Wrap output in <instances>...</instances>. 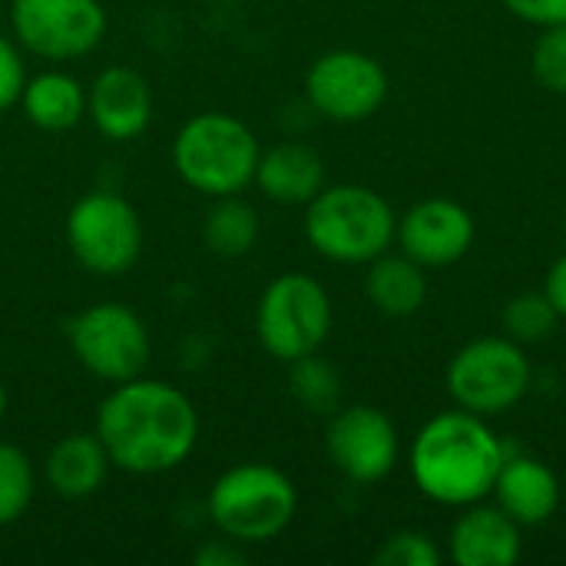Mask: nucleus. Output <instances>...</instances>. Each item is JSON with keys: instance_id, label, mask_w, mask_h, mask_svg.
I'll list each match as a JSON object with an SVG mask.
<instances>
[{"instance_id": "nucleus-6", "label": "nucleus", "mask_w": 566, "mask_h": 566, "mask_svg": "<svg viewBox=\"0 0 566 566\" xmlns=\"http://www.w3.org/2000/svg\"><path fill=\"white\" fill-rule=\"evenodd\" d=\"M332 332V298L325 285L305 272H285L259 298L255 335L279 361H295L325 345Z\"/></svg>"}, {"instance_id": "nucleus-5", "label": "nucleus", "mask_w": 566, "mask_h": 566, "mask_svg": "<svg viewBox=\"0 0 566 566\" xmlns=\"http://www.w3.org/2000/svg\"><path fill=\"white\" fill-rule=\"evenodd\" d=\"M206 511L222 537L242 547L269 544L295 521L298 491L272 464H239L212 484Z\"/></svg>"}, {"instance_id": "nucleus-18", "label": "nucleus", "mask_w": 566, "mask_h": 566, "mask_svg": "<svg viewBox=\"0 0 566 566\" xmlns=\"http://www.w3.org/2000/svg\"><path fill=\"white\" fill-rule=\"evenodd\" d=\"M109 468H113V461H109L103 441L96 438V431L66 434L50 448V454L43 461V478L56 497L86 501L106 484Z\"/></svg>"}, {"instance_id": "nucleus-17", "label": "nucleus", "mask_w": 566, "mask_h": 566, "mask_svg": "<svg viewBox=\"0 0 566 566\" xmlns=\"http://www.w3.org/2000/svg\"><path fill=\"white\" fill-rule=\"evenodd\" d=\"M255 186L269 202L308 206L325 189V163L305 143H279L259 156Z\"/></svg>"}, {"instance_id": "nucleus-25", "label": "nucleus", "mask_w": 566, "mask_h": 566, "mask_svg": "<svg viewBox=\"0 0 566 566\" xmlns=\"http://www.w3.org/2000/svg\"><path fill=\"white\" fill-rule=\"evenodd\" d=\"M531 70L551 93H566V23H551L534 43Z\"/></svg>"}, {"instance_id": "nucleus-10", "label": "nucleus", "mask_w": 566, "mask_h": 566, "mask_svg": "<svg viewBox=\"0 0 566 566\" xmlns=\"http://www.w3.org/2000/svg\"><path fill=\"white\" fill-rule=\"evenodd\" d=\"M10 27L20 50L43 60H80L106 36L99 0H13Z\"/></svg>"}, {"instance_id": "nucleus-22", "label": "nucleus", "mask_w": 566, "mask_h": 566, "mask_svg": "<svg viewBox=\"0 0 566 566\" xmlns=\"http://www.w3.org/2000/svg\"><path fill=\"white\" fill-rule=\"evenodd\" d=\"M289 391L308 415H335L342 408V378L318 352L289 361Z\"/></svg>"}, {"instance_id": "nucleus-14", "label": "nucleus", "mask_w": 566, "mask_h": 566, "mask_svg": "<svg viewBox=\"0 0 566 566\" xmlns=\"http://www.w3.org/2000/svg\"><path fill=\"white\" fill-rule=\"evenodd\" d=\"M86 116L106 139H136L153 119V90L143 73L129 66H106L86 90Z\"/></svg>"}, {"instance_id": "nucleus-15", "label": "nucleus", "mask_w": 566, "mask_h": 566, "mask_svg": "<svg viewBox=\"0 0 566 566\" xmlns=\"http://www.w3.org/2000/svg\"><path fill=\"white\" fill-rule=\"evenodd\" d=\"M491 494L497 497V507L521 527H537L551 521L560 504V484L554 471L544 461L531 454H511L507 448Z\"/></svg>"}, {"instance_id": "nucleus-28", "label": "nucleus", "mask_w": 566, "mask_h": 566, "mask_svg": "<svg viewBox=\"0 0 566 566\" xmlns=\"http://www.w3.org/2000/svg\"><path fill=\"white\" fill-rule=\"evenodd\" d=\"M504 7L534 27L566 23V0H504Z\"/></svg>"}, {"instance_id": "nucleus-30", "label": "nucleus", "mask_w": 566, "mask_h": 566, "mask_svg": "<svg viewBox=\"0 0 566 566\" xmlns=\"http://www.w3.org/2000/svg\"><path fill=\"white\" fill-rule=\"evenodd\" d=\"M547 298L554 302V308L560 312V318H566V255H560L547 275Z\"/></svg>"}, {"instance_id": "nucleus-3", "label": "nucleus", "mask_w": 566, "mask_h": 566, "mask_svg": "<svg viewBox=\"0 0 566 566\" xmlns=\"http://www.w3.org/2000/svg\"><path fill=\"white\" fill-rule=\"evenodd\" d=\"M255 133L229 113H199L172 139V166L179 179L209 196H239L255 182L259 166Z\"/></svg>"}, {"instance_id": "nucleus-7", "label": "nucleus", "mask_w": 566, "mask_h": 566, "mask_svg": "<svg viewBox=\"0 0 566 566\" xmlns=\"http://www.w3.org/2000/svg\"><path fill=\"white\" fill-rule=\"evenodd\" d=\"M66 342L73 358L106 385L139 378L153 352L146 322L119 302H96L76 312L66 322Z\"/></svg>"}, {"instance_id": "nucleus-26", "label": "nucleus", "mask_w": 566, "mask_h": 566, "mask_svg": "<svg viewBox=\"0 0 566 566\" xmlns=\"http://www.w3.org/2000/svg\"><path fill=\"white\" fill-rule=\"evenodd\" d=\"M378 566H438L441 564V551L438 544L421 534V531H398L391 534L378 554H375Z\"/></svg>"}, {"instance_id": "nucleus-1", "label": "nucleus", "mask_w": 566, "mask_h": 566, "mask_svg": "<svg viewBox=\"0 0 566 566\" xmlns=\"http://www.w3.org/2000/svg\"><path fill=\"white\" fill-rule=\"evenodd\" d=\"M93 431L113 468L149 478L189 461L199 441V415L186 391L139 375L113 385L99 401Z\"/></svg>"}, {"instance_id": "nucleus-19", "label": "nucleus", "mask_w": 566, "mask_h": 566, "mask_svg": "<svg viewBox=\"0 0 566 566\" xmlns=\"http://www.w3.org/2000/svg\"><path fill=\"white\" fill-rule=\"evenodd\" d=\"M20 106L36 129L66 133L86 116V90L76 76L63 70H43L36 76H27Z\"/></svg>"}, {"instance_id": "nucleus-9", "label": "nucleus", "mask_w": 566, "mask_h": 566, "mask_svg": "<svg viewBox=\"0 0 566 566\" xmlns=\"http://www.w3.org/2000/svg\"><path fill=\"white\" fill-rule=\"evenodd\" d=\"M531 361L514 338H478L448 365L451 398L481 418L511 411L531 388Z\"/></svg>"}, {"instance_id": "nucleus-13", "label": "nucleus", "mask_w": 566, "mask_h": 566, "mask_svg": "<svg viewBox=\"0 0 566 566\" xmlns=\"http://www.w3.org/2000/svg\"><path fill=\"white\" fill-rule=\"evenodd\" d=\"M401 249L418 265H451L468 255L474 242V219L454 199H424L411 206L395 229Z\"/></svg>"}, {"instance_id": "nucleus-27", "label": "nucleus", "mask_w": 566, "mask_h": 566, "mask_svg": "<svg viewBox=\"0 0 566 566\" xmlns=\"http://www.w3.org/2000/svg\"><path fill=\"white\" fill-rule=\"evenodd\" d=\"M23 83H27V66H23L20 43L0 33V113L20 103Z\"/></svg>"}, {"instance_id": "nucleus-29", "label": "nucleus", "mask_w": 566, "mask_h": 566, "mask_svg": "<svg viewBox=\"0 0 566 566\" xmlns=\"http://www.w3.org/2000/svg\"><path fill=\"white\" fill-rule=\"evenodd\" d=\"M242 564H245L242 544H235V541H229V537L206 541V544L196 551V566H242Z\"/></svg>"}, {"instance_id": "nucleus-21", "label": "nucleus", "mask_w": 566, "mask_h": 566, "mask_svg": "<svg viewBox=\"0 0 566 566\" xmlns=\"http://www.w3.org/2000/svg\"><path fill=\"white\" fill-rule=\"evenodd\" d=\"M202 242L219 259H242L259 242V212L239 196L212 199L202 219Z\"/></svg>"}, {"instance_id": "nucleus-4", "label": "nucleus", "mask_w": 566, "mask_h": 566, "mask_svg": "<svg viewBox=\"0 0 566 566\" xmlns=\"http://www.w3.org/2000/svg\"><path fill=\"white\" fill-rule=\"evenodd\" d=\"M398 219L385 196L368 186H325L305 212L308 245L342 265H361L388 252Z\"/></svg>"}, {"instance_id": "nucleus-8", "label": "nucleus", "mask_w": 566, "mask_h": 566, "mask_svg": "<svg viewBox=\"0 0 566 566\" xmlns=\"http://www.w3.org/2000/svg\"><path fill=\"white\" fill-rule=\"evenodd\" d=\"M66 245L86 272L99 279H116L139 262V212L119 192H86L66 212Z\"/></svg>"}, {"instance_id": "nucleus-23", "label": "nucleus", "mask_w": 566, "mask_h": 566, "mask_svg": "<svg viewBox=\"0 0 566 566\" xmlns=\"http://www.w3.org/2000/svg\"><path fill=\"white\" fill-rule=\"evenodd\" d=\"M36 494V474L30 458L17 448L0 441V527L17 524Z\"/></svg>"}, {"instance_id": "nucleus-2", "label": "nucleus", "mask_w": 566, "mask_h": 566, "mask_svg": "<svg viewBox=\"0 0 566 566\" xmlns=\"http://www.w3.org/2000/svg\"><path fill=\"white\" fill-rule=\"evenodd\" d=\"M504 441L481 415L444 411L431 418L411 448V478L418 491L444 507H468L494 491L504 464Z\"/></svg>"}, {"instance_id": "nucleus-16", "label": "nucleus", "mask_w": 566, "mask_h": 566, "mask_svg": "<svg viewBox=\"0 0 566 566\" xmlns=\"http://www.w3.org/2000/svg\"><path fill=\"white\" fill-rule=\"evenodd\" d=\"M448 544L458 566H511L521 557V524L501 507L468 504V511L454 521Z\"/></svg>"}, {"instance_id": "nucleus-24", "label": "nucleus", "mask_w": 566, "mask_h": 566, "mask_svg": "<svg viewBox=\"0 0 566 566\" xmlns=\"http://www.w3.org/2000/svg\"><path fill=\"white\" fill-rule=\"evenodd\" d=\"M560 322V312L554 308V302L547 298V292H524V295H514L507 305H504V328H507V338L514 342H544L554 335Z\"/></svg>"}, {"instance_id": "nucleus-31", "label": "nucleus", "mask_w": 566, "mask_h": 566, "mask_svg": "<svg viewBox=\"0 0 566 566\" xmlns=\"http://www.w3.org/2000/svg\"><path fill=\"white\" fill-rule=\"evenodd\" d=\"M7 418V388H3V381H0V421Z\"/></svg>"}, {"instance_id": "nucleus-11", "label": "nucleus", "mask_w": 566, "mask_h": 566, "mask_svg": "<svg viewBox=\"0 0 566 566\" xmlns=\"http://www.w3.org/2000/svg\"><path fill=\"white\" fill-rule=\"evenodd\" d=\"M305 96L332 123H361L381 109L388 96V73L368 53L332 50L308 66Z\"/></svg>"}, {"instance_id": "nucleus-12", "label": "nucleus", "mask_w": 566, "mask_h": 566, "mask_svg": "<svg viewBox=\"0 0 566 566\" xmlns=\"http://www.w3.org/2000/svg\"><path fill=\"white\" fill-rule=\"evenodd\" d=\"M328 458L355 484H378L398 464V431L371 405L338 408L328 424Z\"/></svg>"}, {"instance_id": "nucleus-20", "label": "nucleus", "mask_w": 566, "mask_h": 566, "mask_svg": "<svg viewBox=\"0 0 566 566\" xmlns=\"http://www.w3.org/2000/svg\"><path fill=\"white\" fill-rule=\"evenodd\" d=\"M365 292L368 302L391 318H405L415 315L424 298H428V279H424V265H418L408 255H388L381 252L378 259H371L368 279H365Z\"/></svg>"}]
</instances>
